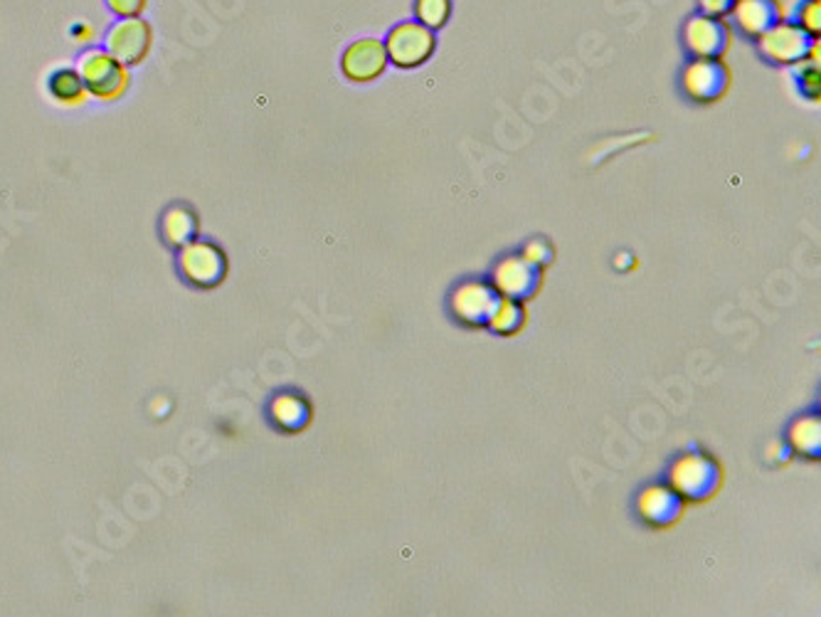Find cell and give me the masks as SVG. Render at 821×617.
Returning a JSON list of instances; mask_svg holds the SVG:
<instances>
[{"mask_svg":"<svg viewBox=\"0 0 821 617\" xmlns=\"http://www.w3.org/2000/svg\"><path fill=\"white\" fill-rule=\"evenodd\" d=\"M77 72L87 87L92 99H99L104 105L119 101L126 97L131 87V68L119 62L114 55L104 48H89L80 55Z\"/></svg>","mask_w":821,"mask_h":617,"instance_id":"1","label":"cell"},{"mask_svg":"<svg viewBox=\"0 0 821 617\" xmlns=\"http://www.w3.org/2000/svg\"><path fill=\"white\" fill-rule=\"evenodd\" d=\"M230 262L225 250L215 245L210 240L193 238L185 242L183 247H178V273L191 287L197 289H215L225 282L228 277Z\"/></svg>","mask_w":821,"mask_h":617,"instance_id":"2","label":"cell"},{"mask_svg":"<svg viewBox=\"0 0 821 617\" xmlns=\"http://www.w3.org/2000/svg\"><path fill=\"white\" fill-rule=\"evenodd\" d=\"M154 25L144 21V15L136 17H119V21L109 27L107 37H104V50L114 55L119 62H124L126 68H138L148 60L150 50H154Z\"/></svg>","mask_w":821,"mask_h":617,"instance_id":"3","label":"cell"},{"mask_svg":"<svg viewBox=\"0 0 821 617\" xmlns=\"http://www.w3.org/2000/svg\"><path fill=\"white\" fill-rule=\"evenodd\" d=\"M434 48H437V37H434L427 25L418 21L393 27L388 40H385L388 62H395L402 70L420 68V64L432 58Z\"/></svg>","mask_w":821,"mask_h":617,"instance_id":"4","label":"cell"},{"mask_svg":"<svg viewBox=\"0 0 821 617\" xmlns=\"http://www.w3.org/2000/svg\"><path fill=\"white\" fill-rule=\"evenodd\" d=\"M814 40L807 31H801L797 23H787L780 21L764 31L758 37V48L764 55V58L780 64H797L805 58H811V48H814Z\"/></svg>","mask_w":821,"mask_h":617,"instance_id":"5","label":"cell"},{"mask_svg":"<svg viewBox=\"0 0 821 617\" xmlns=\"http://www.w3.org/2000/svg\"><path fill=\"white\" fill-rule=\"evenodd\" d=\"M686 95L696 101H713L728 89V70L721 58H698L684 72Z\"/></svg>","mask_w":821,"mask_h":617,"instance_id":"6","label":"cell"},{"mask_svg":"<svg viewBox=\"0 0 821 617\" xmlns=\"http://www.w3.org/2000/svg\"><path fill=\"white\" fill-rule=\"evenodd\" d=\"M684 40L686 48L691 50L696 58H721L728 48L731 33L728 25L723 23V17H713V15H696L691 21L686 23L684 31Z\"/></svg>","mask_w":821,"mask_h":617,"instance_id":"7","label":"cell"},{"mask_svg":"<svg viewBox=\"0 0 821 617\" xmlns=\"http://www.w3.org/2000/svg\"><path fill=\"white\" fill-rule=\"evenodd\" d=\"M385 64H388L385 43L375 40V37H365V40L353 43L351 48L343 52L341 70L351 82H371L375 77H381Z\"/></svg>","mask_w":821,"mask_h":617,"instance_id":"8","label":"cell"},{"mask_svg":"<svg viewBox=\"0 0 821 617\" xmlns=\"http://www.w3.org/2000/svg\"><path fill=\"white\" fill-rule=\"evenodd\" d=\"M715 464L705 457L688 455L684 460H678L672 470V487L681 497L696 499L715 487Z\"/></svg>","mask_w":821,"mask_h":617,"instance_id":"9","label":"cell"},{"mask_svg":"<svg viewBox=\"0 0 821 617\" xmlns=\"http://www.w3.org/2000/svg\"><path fill=\"white\" fill-rule=\"evenodd\" d=\"M731 15L745 35L760 37L782 21V8L777 0H735Z\"/></svg>","mask_w":821,"mask_h":617,"instance_id":"10","label":"cell"},{"mask_svg":"<svg viewBox=\"0 0 821 617\" xmlns=\"http://www.w3.org/2000/svg\"><path fill=\"white\" fill-rule=\"evenodd\" d=\"M496 289L508 299L528 297L538 287L535 265H531L526 257H508L504 259L494 273Z\"/></svg>","mask_w":821,"mask_h":617,"instance_id":"11","label":"cell"},{"mask_svg":"<svg viewBox=\"0 0 821 617\" xmlns=\"http://www.w3.org/2000/svg\"><path fill=\"white\" fill-rule=\"evenodd\" d=\"M201 220H197L195 210L185 203H176L164 213L160 218V238L168 247H183L185 242H191L197 235Z\"/></svg>","mask_w":821,"mask_h":617,"instance_id":"12","label":"cell"},{"mask_svg":"<svg viewBox=\"0 0 821 617\" xmlns=\"http://www.w3.org/2000/svg\"><path fill=\"white\" fill-rule=\"evenodd\" d=\"M47 95L52 97L55 105L64 109H77L89 101V92L84 87L77 68L55 70L47 80Z\"/></svg>","mask_w":821,"mask_h":617,"instance_id":"13","label":"cell"},{"mask_svg":"<svg viewBox=\"0 0 821 617\" xmlns=\"http://www.w3.org/2000/svg\"><path fill=\"white\" fill-rule=\"evenodd\" d=\"M269 415L274 420V425H277L279 430H285V433H299V430H304L309 425L311 408L304 396L287 390V392H279V396L271 400Z\"/></svg>","mask_w":821,"mask_h":617,"instance_id":"14","label":"cell"},{"mask_svg":"<svg viewBox=\"0 0 821 617\" xmlns=\"http://www.w3.org/2000/svg\"><path fill=\"white\" fill-rule=\"evenodd\" d=\"M494 304H496V297L484 285H464L455 294V314L461 322H469V324L486 319Z\"/></svg>","mask_w":821,"mask_h":617,"instance_id":"15","label":"cell"},{"mask_svg":"<svg viewBox=\"0 0 821 617\" xmlns=\"http://www.w3.org/2000/svg\"><path fill=\"white\" fill-rule=\"evenodd\" d=\"M676 494L654 487L641 494L639 511L641 517L649 519L651 523H666V519H672V513L676 517Z\"/></svg>","mask_w":821,"mask_h":617,"instance_id":"16","label":"cell"},{"mask_svg":"<svg viewBox=\"0 0 821 617\" xmlns=\"http://www.w3.org/2000/svg\"><path fill=\"white\" fill-rule=\"evenodd\" d=\"M523 322V308L521 304H516V299H502L496 302L494 308L488 314V324L491 329L498 334H514L518 326Z\"/></svg>","mask_w":821,"mask_h":617,"instance_id":"17","label":"cell"},{"mask_svg":"<svg viewBox=\"0 0 821 617\" xmlns=\"http://www.w3.org/2000/svg\"><path fill=\"white\" fill-rule=\"evenodd\" d=\"M789 439L792 447L805 455H811L819 450V439H821V427H819V418H801L795 423V427L789 430Z\"/></svg>","mask_w":821,"mask_h":617,"instance_id":"18","label":"cell"},{"mask_svg":"<svg viewBox=\"0 0 821 617\" xmlns=\"http://www.w3.org/2000/svg\"><path fill=\"white\" fill-rule=\"evenodd\" d=\"M414 11H418V23L427 25L430 31H439L451 15V0H418Z\"/></svg>","mask_w":821,"mask_h":617,"instance_id":"19","label":"cell"},{"mask_svg":"<svg viewBox=\"0 0 821 617\" xmlns=\"http://www.w3.org/2000/svg\"><path fill=\"white\" fill-rule=\"evenodd\" d=\"M801 31H807L811 37H819L821 31V3L819 0H807L799 11V23Z\"/></svg>","mask_w":821,"mask_h":617,"instance_id":"20","label":"cell"},{"mask_svg":"<svg viewBox=\"0 0 821 617\" xmlns=\"http://www.w3.org/2000/svg\"><path fill=\"white\" fill-rule=\"evenodd\" d=\"M107 8L117 17H136L146 13L148 0H107Z\"/></svg>","mask_w":821,"mask_h":617,"instance_id":"21","label":"cell"},{"mask_svg":"<svg viewBox=\"0 0 821 617\" xmlns=\"http://www.w3.org/2000/svg\"><path fill=\"white\" fill-rule=\"evenodd\" d=\"M733 5H735V0H701L703 13L713 17H728Z\"/></svg>","mask_w":821,"mask_h":617,"instance_id":"22","label":"cell"},{"mask_svg":"<svg viewBox=\"0 0 821 617\" xmlns=\"http://www.w3.org/2000/svg\"><path fill=\"white\" fill-rule=\"evenodd\" d=\"M72 40L77 45H92L97 40V27H94L89 21H82L72 27Z\"/></svg>","mask_w":821,"mask_h":617,"instance_id":"23","label":"cell"},{"mask_svg":"<svg viewBox=\"0 0 821 617\" xmlns=\"http://www.w3.org/2000/svg\"><path fill=\"white\" fill-rule=\"evenodd\" d=\"M523 257H526L528 262H531V265L541 267L543 262H545V257H547V252L543 250L541 242H531V245H528V250H526V255H523Z\"/></svg>","mask_w":821,"mask_h":617,"instance_id":"24","label":"cell"}]
</instances>
